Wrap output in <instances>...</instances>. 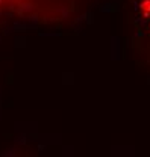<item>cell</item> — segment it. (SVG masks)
Segmentation results:
<instances>
[{
  "label": "cell",
  "mask_w": 150,
  "mask_h": 157,
  "mask_svg": "<svg viewBox=\"0 0 150 157\" xmlns=\"http://www.w3.org/2000/svg\"><path fill=\"white\" fill-rule=\"evenodd\" d=\"M141 9H143V12H144L146 15H149V14H150V0H146V2L143 3Z\"/></svg>",
  "instance_id": "obj_1"
}]
</instances>
